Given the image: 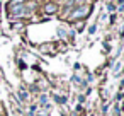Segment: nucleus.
<instances>
[{"instance_id": "1", "label": "nucleus", "mask_w": 124, "mask_h": 116, "mask_svg": "<svg viewBox=\"0 0 124 116\" xmlns=\"http://www.w3.org/2000/svg\"><path fill=\"white\" fill-rule=\"evenodd\" d=\"M54 9H56V7H54V5H48V7H46V10H48V12H53V10H54Z\"/></svg>"}]
</instances>
